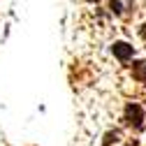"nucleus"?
Masks as SVG:
<instances>
[{
    "label": "nucleus",
    "mask_w": 146,
    "mask_h": 146,
    "mask_svg": "<svg viewBox=\"0 0 146 146\" xmlns=\"http://www.w3.org/2000/svg\"><path fill=\"white\" fill-rule=\"evenodd\" d=\"M127 146H137V144H127Z\"/></svg>",
    "instance_id": "obj_3"
},
{
    "label": "nucleus",
    "mask_w": 146,
    "mask_h": 146,
    "mask_svg": "<svg viewBox=\"0 0 146 146\" xmlns=\"http://www.w3.org/2000/svg\"><path fill=\"white\" fill-rule=\"evenodd\" d=\"M114 53H116L118 60H127V58L135 53V49H132L130 44H125V42H116V44H114Z\"/></svg>",
    "instance_id": "obj_2"
},
{
    "label": "nucleus",
    "mask_w": 146,
    "mask_h": 146,
    "mask_svg": "<svg viewBox=\"0 0 146 146\" xmlns=\"http://www.w3.org/2000/svg\"><path fill=\"white\" fill-rule=\"evenodd\" d=\"M127 118H130V121H127V123H135V127H141L144 123V111H141V107L139 104H127Z\"/></svg>",
    "instance_id": "obj_1"
}]
</instances>
